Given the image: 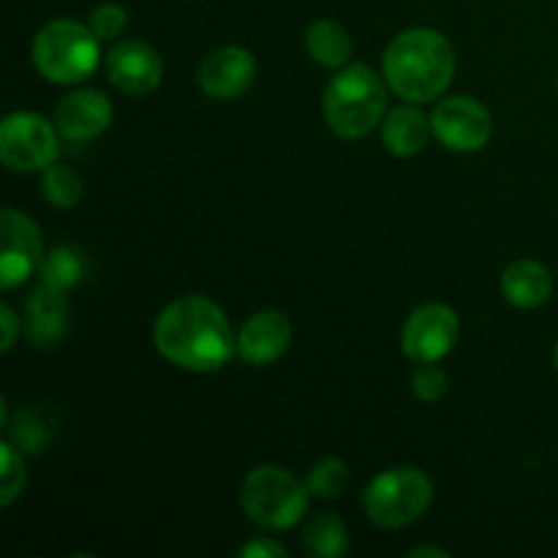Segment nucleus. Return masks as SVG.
<instances>
[{"instance_id": "f257e3e1", "label": "nucleus", "mask_w": 558, "mask_h": 558, "mask_svg": "<svg viewBox=\"0 0 558 558\" xmlns=\"http://www.w3.org/2000/svg\"><path fill=\"white\" fill-rule=\"evenodd\" d=\"M153 343L163 360L194 374L221 371L238 354L229 316L205 294L172 300L153 325Z\"/></svg>"}, {"instance_id": "f03ea898", "label": "nucleus", "mask_w": 558, "mask_h": 558, "mask_svg": "<svg viewBox=\"0 0 558 558\" xmlns=\"http://www.w3.org/2000/svg\"><path fill=\"white\" fill-rule=\"evenodd\" d=\"M456 69V47L434 27H409L398 33L381 58L387 87L409 104H430L445 96Z\"/></svg>"}, {"instance_id": "7ed1b4c3", "label": "nucleus", "mask_w": 558, "mask_h": 558, "mask_svg": "<svg viewBox=\"0 0 558 558\" xmlns=\"http://www.w3.org/2000/svg\"><path fill=\"white\" fill-rule=\"evenodd\" d=\"M325 123L343 140H363L387 114V82L365 63L336 71L322 96Z\"/></svg>"}, {"instance_id": "20e7f679", "label": "nucleus", "mask_w": 558, "mask_h": 558, "mask_svg": "<svg viewBox=\"0 0 558 558\" xmlns=\"http://www.w3.org/2000/svg\"><path fill=\"white\" fill-rule=\"evenodd\" d=\"M308 483L281 466H256L240 485V507L251 523L267 532H287L308 510Z\"/></svg>"}, {"instance_id": "39448f33", "label": "nucleus", "mask_w": 558, "mask_h": 558, "mask_svg": "<svg viewBox=\"0 0 558 558\" xmlns=\"http://www.w3.org/2000/svg\"><path fill=\"white\" fill-rule=\"evenodd\" d=\"M101 38L76 20H52L33 38V65L54 85H76L96 71Z\"/></svg>"}, {"instance_id": "423d86ee", "label": "nucleus", "mask_w": 558, "mask_h": 558, "mask_svg": "<svg viewBox=\"0 0 558 558\" xmlns=\"http://www.w3.org/2000/svg\"><path fill=\"white\" fill-rule=\"evenodd\" d=\"M434 505V483L412 466L387 469L376 474L363 494V510L381 529H403L420 521Z\"/></svg>"}, {"instance_id": "0eeeda50", "label": "nucleus", "mask_w": 558, "mask_h": 558, "mask_svg": "<svg viewBox=\"0 0 558 558\" xmlns=\"http://www.w3.org/2000/svg\"><path fill=\"white\" fill-rule=\"evenodd\" d=\"M60 158V131L36 112H11L0 123V161L11 172H44Z\"/></svg>"}, {"instance_id": "6e6552de", "label": "nucleus", "mask_w": 558, "mask_h": 558, "mask_svg": "<svg viewBox=\"0 0 558 558\" xmlns=\"http://www.w3.org/2000/svg\"><path fill=\"white\" fill-rule=\"evenodd\" d=\"M461 332L458 314L445 303L417 305L401 330V349L409 363H441L452 352Z\"/></svg>"}, {"instance_id": "1a4fd4ad", "label": "nucleus", "mask_w": 558, "mask_h": 558, "mask_svg": "<svg viewBox=\"0 0 558 558\" xmlns=\"http://www.w3.org/2000/svg\"><path fill=\"white\" fill-rule=\"evenodd\" d=\"M434 136L452 153L483 150L494 134V118L472 96H450L430 112Z\"/></svg>"}, {"instance_id": "9d476101", "label": "nucleus", "mask_w": 558, "mask_h": 558, "mask_svg": "<svg viewBox=\"0 0 558 558\" xmlns=\"http://www.w3.org/2000/svg\"><path fill=\"white\" fill-rule=\"evenodd\" d=\"M0 287L9 289L25 283L44 262V240L36 221L14 207H3L0 213Z\"/></svg>"}, {"instance_id": "9b49d317", "label": "nucleus", "mask_w": 558, "mask_h": 558, "mask_svg": "<svg viewBox=\"0 0 558 558\" xmlns=\"http://www.w3.org/2000/svg\"><path fill=\"white\" fill-rule=\"evenodd\" d=\"M109 82L118 87L123 96H150L163 80V60L156 49L142 38H123L114 47H109L104 58Z\"/></svg>"}, {"instance_id": "f8f14e48", "label": "nucleus", "mask_w": 558, "mask_h": 558, "mask_svg": "<svg viewBox=\"0 0 558 558\" xmlns=\"http://www.w3.org/2000/svg\"><path fill=\"white\" fill-rule=\"evenodd\" d=\"M199 87L216 101H232L251 90L256 80V58L243 47H218L202 60Z\"/></svg>"}, {"instance_id": "ddd939ff", "label": "nucleus", "mask_w": 558, "mask_h": 558, "mask_svg": "<svg viewBox=\"0 0 558 558\" xmlns=\"http://www.w3.org/2000/svg\"><path fill=\"white\" fill-rule=\"evenodd\" d=\"M112 101L101 90H90V87L69 93L65 98H60L58 109H54V125H58L60 136L69 142L96 140L112 125Z\"/></svg>"}, {"instance_id": "4468645a", "label": "nucleus", "mask_w": 558, "mask_h": 558, "mask_svg": "<svg viewBox=\"0 0 558 558\" xmlns=\"http://www.w3.org/2000/svg\"><path fill=\"white\" fill-rule=\"evenodd\" d=\"M292 343V325L281 311H256L243 322L238 336V354L243 363L262 368L287 354Z\"/></svg>"}, {"instance_id": "2eb2a0df", "label": "nucleus", "mask_w": 558, "mask_h": 558, "mask_svg": "<svg viewBox=\"0 0 558 558\" xmlns=\"http://www.w3.org/2000/svg\"><path fill=\"white\" fill-rule=\"evenodd\" d=\"M65 322H69V305H65L63 292L47 287V283H38V289H33L25 303L27 338L33 347L44 349L58 343L65 332Z\"/></svg>"}, {"instance_id": "dca6fc26", "label": "nucleus", "mask_w": 558, "mask_h": 558, "mask_svg": "<svg viewBox=\"0 0 558 558\" xmlns=\"http://www.w3.org/2000/svg\"><path fill=\"white\" fill-rule=\"evenodd\" d=\"M430 134H434L430 118L417 104H403V107L390 109L381 120V145L398 158H412L423 153Z\"/></svg>"}, {"instance_id": "f3484780", "label": "nucleus", "mask_w": 558, "mask_h": 558, "mask_svg": "<svg viewBox=\"0 0 558 558\" xmlns=\"http://www.w3.org/2000/svg\"><path fill=\"white\" fill-rule=\"evenodd\" d=\"M501 294L515 308H539L554 294V276L543 262L518 259L501 272Z\"/></svg>"}, {"instance_id": "a211bd4d", "label": "nucleus", "mask_w": 558, "mask_h": 558, "mask_svg": "<svg viewBox=\"0 0 558 558\" xmlns=\"http://www.w3.org/2000/svg\"><path fill=\"white\" fill-rule=\"evenodd\" d=\"M305 49L314 58V63L325 69H343L352 58V36L347 27L336 20H316L305 33Z\"/></svg>"}, {"instance_id": "6ab92c4d", "label": "nucleus", "mask_w": 558, "mask_h": 558, "mask_svg": "<svg viewBox=\"0 0 558 558\" xmlns=\"http://www.w3.org/2000/svg\"><path fill=\"white\" fill-rule=\"evenodd\" d=\"M303 550L314 558H341L349 550V529L336 512H319L305 523Z\"/></svg>"}, {"instance_id": "aec40b11", "label": "nucleus", "mask_w": 558, "mask_h": 558, "mask_svg": "<svg viewBox=\"0 0 558 558\" xmlns=\"http://www.w3.org/2000/svg\"><path fill=\"white\" fill-rule=\"evenodd\" d=\"M38 272H41V283L65 292V289L76 287L85 278V259L80 256V251L69 248V245H58V248L44 256Z\"/></svg>"}, {"instance_id": "412c9836", "label": "nucleus", "mask_w": 558, "mask_h": 558, "mask_svg": "<svg viewBox=\"0 0 558 558\" xmlns=\"http://www.w3.org/2000/svg\"><path fill=\"white\" fill-rule=\"evenodd\" d=\"M41 196L58 210H71L82 202V180L71 167L54 161L41 172Z\"/></svg>"}, {"instance_id": "4be33fe9", "label": "nucleus", "mask_w": 558, "mask_h": 558, "mask_svg": "<svg viewBox=\"0 0 558 558\" xmlns=\"http://www.w3.org/2000/svg\"><path fill=\"white\" fill-rule=\"evenodd\" d=\"M305 483L316 499H338L349 485V466L341 458H322L311 466Z\"/></svg>"}, {"instance_id": "5701e85b", "label": "nucleus", "mask_w": 558, "mask_h": 558, "mask_svg": "<svg viewBox=\"0 0 558 558\" xmlns=\"http://www.w3.org/2000/svg\"><path fill=\"white\" fill-rule=\"evenodd\" d=\"M3 452V472H0V507L9 510L25 490V461H22V450L14 445L3 441L0 447Z\"/></svg>"}, {"instance_id": "b1692460", "label": "nucleus", "mask_w": 558, "mask_h": 558, "mask_svg": "<svg viewBox=\"0 0 558 558\" xmlns=\"http://www.w3.org/2000/svg\"><path fill=\"white\" fill-rule=\"evenodd\" d=\"M87 25L93 27V33H96L101 41H114V38L123 36L125 27H129V11L120 3H101L90 11Z\"/></svg>"}, {"instance_id": "393cba45", "label": "nucleus", "mask_w": 558, "mask_h": 558, "mask_svg": "<svg viewBox=\"0 0 558 558\" xmlns=\"http://www.w3.org/2000/svg\"><path fill=\"white\" fill-rule=\"evenodd\" d=\"M447 387H450V381H447V374L439 368V365L436 363L417 365V371H414L412 376V392L420 398V401L423 403L441 401Z\"/></svg>"}, {"instance_id": "a878e982", "label": "nucleus", "mask_w": 558, "mask_h": 558, "mask_svg": "<svg viewBox=\"0 0 558 558\" xmlns=\"http://www.w3.org/2000/svg\"><path fill=\"white\" fill-rule=\"evenodd\" d=\"M240 556L243 558H287L289 550L283 548L281 543H276V539L256 537V539H251L248 545H243V548H240Z\"/></svg>"}, {"instance_id": "bb28decb", "label": "nucleus", "mask_w": 558, "mask_h": 558, "mask_svg": "<svg viewBox=\"0 0 558 558\" xmlns=\"http://www.w3.org/2000/svg\"><path fill=\"white\" fill-rule=\"evenodd\" d=\"M0 327H3V341H0V352H11V347L16 343L20 336V319H16L14 308L11 305H0Z\"/></svg>"}, {"instance_id": "cd10ccee", "label": "nucleus", "mask_w": 558, "mask_h": 558, "mask_svg": "<svg viewBox=\"0 0 558 558\" xmlns=\"http://www.w3.org/2000/svg\"><path fill=\"white\" fill-rule=\"evenodd\" d=\"M423 556H434V558H450L445 548H436V545H423V548H412L407 554V558H423Z\"/></svg>"}, {"instance_id": "c85d7f7f", "label": "nucleus", "mask_w": 558, "mask_h": 558, "mask_svg": "<svg viewBox=\"0 0 558 558\" xmlns=\"http://www.w3.org/2000/svg\"><path fill=\"white\" fill-rule=\"evenodd\" d=\"M554 363H556V371H558V343H556V352H554Z\"/></svg>"}]
</instances>
